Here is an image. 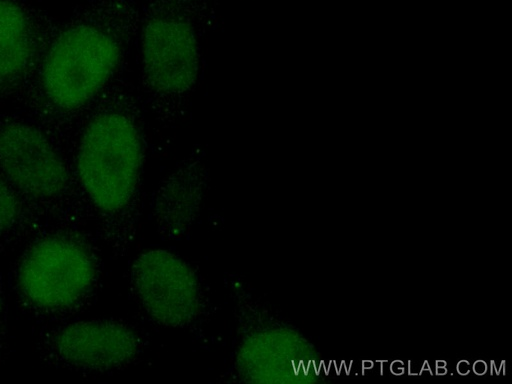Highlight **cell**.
<instances>
[{
    "label": "cell",
    "instance_id": "6da1fadb",
    "mask_svg": "<svg viewBox=\"0 0 512 384\" xmlns=\"http://www.w3.org/2000/svg\"><path fill=\"white\" fill-rule=\"evenodd\" d=\"M142 167V144L131 119L103 112L85 128L77 152L78 176L94 205L107 213L132 200Z\"/></svg>",
    "mask_w": 512,
    "mask_h": 384
},
{
    "label": "cell",
    "instance_id": "7a4b0ae2",
    "mask_svg": "<svg viewBox=\"0 0 512 384\" xmlns=\"http://www.w3.org/2000/svg\"><path fill=\"white\" fill-rule=\"evenodd\" d=\"M119 58L120 47L106 29L91 23L72 25L58 35L45 56L44 94L60 109L79 108L107 83Z\"/></svg>",
    "mask_w": 512,
    "mask_h": 384
},
{
    "label": "cell",
    "instance_id": "3957f363",
    "mask_svg": "<svg viewBox=\"0 0 512 384\" xmlns=\"http://www.w3.org/2000/svg\"><path fill=\"white\" fill-rule=\"evenodd\" d=\"M95 263L88 250L71 238L49 236L25 254L18 285L34 305L59 309L84 296L95 280Z\"/></svg>",
    "mask_w": 512,
    "mask_h": 384
},
{
    "label": "cell",
    "instance_id": "277c9868",
    "mask_svg": "<svg viewBox=\"0 0 512 384\" xmlns=\"http://www.w3.org/2000/svg\"><path fill=\"white\" fill-rule=\"evenodd\" d=\"M131 278L144 310L164 326H190L204 311V294L197 274L172 252H142L133 263Z\"/></svg>",
    "mask_w": 512,
    "mask_h": 384
},
{
    "label": "cell",
    "instance_id": "5b68a950",
    "mask_svg": "<svg viewBox=\"0 0 512 384\" xmlns=\"http://www.w3.org/2000/svg\"><path fill=\"white\" fill-rule=\"evenodd\" d=\"M141 56L145 77L159 93L183 94L196 82L198 41L191 22L180 12L158 10L146 19Z\"/></svg>",
    "mask_w": 512,
    "mask_h": 384
},
{
    "label": "cell",
    "instance_id": "8992f818",
    "mask_svg": "<svg viewBox=\"0 0 512 384\" xmlns=\"http://www.w3.org/2000/svg\"><path fill=\"white\" fill-rule=\"evenodd\" d=\"M0 169L25 194L52 198L66 188L67 168L48 138L20 120L0 121Z\"/></svg>",
    "mask_w": 512,
    "mask_h": 384
},
{
    "label": "cell",
    "instance_id": "52a82bcc",
    "mask_svg": "<svg viewBox=\"0 0 512 384\" xmlns=\"http://www.w3.org/2000/svg\"><path fill=\"white\" fill-rule=\"evenodd\" d=\"M54 345L69 364L98 371L122 368L141 351V340L134 329L108 319L69 324L57 333Z\"/></svg>",
    "mask_w": 512,
    "mask_h": 384
},
{
    "label": "cell",
    "instance_id": "ba28073f",
    "mask_svg": "<svg viewBox=\"0 0 512 384\" xmlns=\"http://www.w3.org/2000/svg\"><path fill=\"white\" fill-rule=\"evenodd\" d=\"M288 335L283 328L256 312L246 320L235 353L234 369L244 382H283L309 372V360L289 357Z\"/></svg>",
    "mask_w": 512,
    "mask_h": 384
},
{
    "label": "cell",
    "instance_id": "9c48e42d",
    "mask_svg": "<svg viewBox=\"0 0 512 384\" xmlns=\"http://www.w3.org/2000/svg\"><path fill=\"white\" fill-rule=\"evenodd\" d=\"M204 174L197 166L173 173L153 200V218L159 233L168 239L187 234L199 215L204 192Z\"/></svg>",
    "mask_w": 512,
    "mask_h": 384
},
{
    "label": "cell",
    "instance_id": "30bf717a",
    "mask_svg": "<svg viewBox=\"0 0 512 384\" xmlns=\"http://www.w3.org/2000/svg\"><path fill=\"white\" fill-rule=\"evenodd\" d=\"M36 49L37 40L27 13L12 0H0V94L21 83Z\"/></svg>",
    "mask_w": 512,
    "mask_h": 384
},
{
    "label": "cell",
    "instance_id": "8fae6325",
    "mask_svg": "<svg viewBox=\"0 0 512 384\" xmlns=\"http://www.w3.org/2000/svg\"><path fill=\"white\" fill-rule=\"evenodd\" d=\"M0 173V235L9 230L19 213V203L12 189Z\"/></svg>",
    "mask_w": 512,
    "mask_h": 384
},
{
    "label": "cell",
    "instance_id": "7c38bea8",
    "mask_svg": "<svg viewBox=\"0 0 512 384\" xmlns=\"http://www.w3.org/2000/svg\"><path fill=\"white\" fill-rule=\"evenodd\" d=\"M0 308H1V303H0Z\"/></svg>",
    "mask_w": 512,
    "mask_h": 384
}]
</instances>
